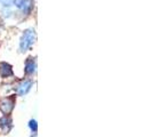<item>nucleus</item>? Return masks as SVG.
I'll list each match as a JSON object with an SVG mask.
<instances>
[{"label":"nucleus","mask_w":152,"mask_h":137,"mask_svg":"<svg viewBox=\"0 0 152 137\" xmlns=\"http://www.w3.org/2000/svg\"><path fill=\"white\" fill-rule=\"evenodd\" d=\"M29 127H30L32 133H37V130H38V123H37V121L34 119H32V120L29 121Z\"/></svg>","instance_id":"obj_8"},{"label":"nucleus","mask_w":152,"mask_h":137,"mask_svg":"<svg viewBox=\"0 0 152 137\" xmlns=\"http://www.w3.org/2000/svg\"><path fill=\"white\" fill-rule=\"evenodd\" d=\"M31 87H32V81L31 80H22L16 87V93L20 96H24L30 91Z\"/></svg>","instance_id":"obj_4"},{"label":"nucleus","mask_w":152,"mask_h":137,"mask_svg":"<svg viewBox=\"0 0 152 137\" xmlns=\"http://www.w3.org/2000/svg\"><path fill=\"white\" fill-rule=\"evenodd\" d=\"M13 128V120L9 115H4L0 118V129L4 134H7Z\"/></svg>","instance_id":"obj_5"},{"label":"nucleus","mask_w":152,"mask_h":137,"mask_svg":"<svg viewBox=\"0 0 152 137\" xmlns=\"http://www.w3.org/2000/svg\"><path fill=\"white\" fill-rule=\"evenodd\" d=\"M16 7L21 8L24 14L29 15L34 7V0H14Z\"/></svg>","instance_id":"obj_3"},{"label":"nucleus","mask_w":152,"mask_h":137,"mask_svg":"<svg viewBox=\"0 0 152 137\" xmlns=\"http://www.w3.org/2000/svg\"><path fill=\"white\" fill-rule=\"evenodd\" d=\"M13 74H14V72H13L12 65H9L6 62L0 63V76L2 78H8V77H12Z\"/></svg>","instance_id":"obj_6"},{"label":"nucleus","mask_w":152,"mask_h":137,"mask_svg":"<svg viewBox=\"0 0 152 137\" xmlns=\"http://www.w3.org/2000/svg\"><path fill=\"white\" fill-rule=\"evenodd\" d=\"M36 71V62H34V58L32 57H29L26 62H25V68H24V72L26 74H33Z\"/></svg>","instance_id":"obj_7"},{"label":"nucleus","mask_w":152,"mask_h":137,"mask_svg":"<svg viewBox=\"0 0 152 137\" xmlns=\"http://www.w3.org/2000/svg\"><path fill=\"white\" fill-rule=\"evenodd\" d=\"M15 106V101L13 97H7L0 101V111L5 115H9Z\"/></svg>","instance_id":"obj_2"},{"label":"nucleus","mask_w":152,"mask_h":137,"mask_svg":"<svg viewBox=\"0 0 152 137\" xmlns=\"http://www.w3.org/2000/svg\"><path fill=\"white\" fill-rule=\"evenodd\" d=\"M36 41V31L33 29H28L24 31L21 41H20V48L22 52H25L33 45V42Z\"/></svg>","instance_id":"obj_1"},{"label":"nucleus","mask_w":152,"mask_h":137,"mask_svg":"<svg viewBox=\"0 0 152 137\" xmlns=\"http://www.w3.org/2000/svg\"><path fill=\"white\" fill-rule=\"evenodd\" d=\"M32 137H37V136H36V135H34V136H32Z\"/></svg>","instance_id":"obj_9"}]
</instances>
